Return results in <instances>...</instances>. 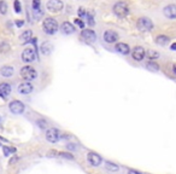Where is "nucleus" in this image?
Returning <instances> with one entry per match:
<instances>
[{"label":"nucleus","instance_id":"32","mask_svg":"<svg viewBox=\"0 0 176 174\" xmlns=\"http://www.w3.org/2000/svg\"><path fill=\"white\" fill-rule=\"evenodd\" d=\"M75 23L81 28V29H84V22L82 21V20H80V18H76L75 20Z\"/></svg>","mask_w":176,"mask_h":174},{"label":"nucleus","instance_id":"2","mask_svg":"<svg viewBox=\"0 0 176 174\" xmlns=\"http://www.w3.org/2000/svg\"><path fill=\"white\" fill-rule=\"evenodd\" d=\"M112 11L118 18H124V17H127L129 15L130 10H129V6H128V4L126 2H118V3H116L114 5Z\"/></svg>","mask_w":176,"mask_h":174},{"label":"nucleus","instance_id":"31","mask_svg":"<svg viewBox=\"0 0 176 174\" xmlns=\"http://www.w3.org/2000/svg\"><path fill=\"white\" fill-rule=\"evenodd\" d=\"M86 16H87V18H88V24H90L91 27H93L94 26V18H93V15H91V14H86Z\"/></svg>","mask_w":176,"mask_h":174},{"label":"nucleus","instance_id":"12","mask_svg":"<svg viewBox=\"0 0 176 174\" xmlns=\"http://www.w3.org/2000/svg\"><path fill=\"white\" fill-rule=\"evenodd\" d=\"M17 91H18V93H21V95H30V93L34 91V86H33L29 81H24V82H22V83L18 86Z\"/></svg>","mask_w":176,"mask_h":174},{"label":"nucleus","instance_id":"22","mask_svg":"<svg viewBox=\"0 0 176 174\" xmlns=\"http://www.w3.org/2000/svg\"><path fill=\"white\" fill-rule=\"evenodd\" d=\"M105 167L110 172H118L120 170V166L116 164L115 162H111V161H105Z\"/></svg>","mask_w":176,"mask_h":174},{"label":"nucleus","instance_id":"15","mask_svg":"<svg viewBox=\"0 0 176 174\" xmlns=\"http://www.w3.org/2000/svg\"><path fill=\"white\" fill-rule=\"evenodd\" d=\"M12 91V87L10 83L8 82H2L0 83V98H3V99H6L10 93Z\"/></svg>","mask_w":176,"mask_h":174},{"label":"nucleus","instance_id":"29","mask_svg":"<svg viewBox=\"0 0 176 174\" xmlns=\"http://www.w3.org/2000/svg\"><path fill=\"white\" fill-rule=\"evenodd\" d=\"M14 8H15V11L17 14H20L22 11V6H21V3L18 2V0H15V2H14Z\"/></svg>","mask_w":176,"mask_h":174},{"label":"nucleus","instance_id":"39","mask_svg":"<svg viewBox=\"0 0 176 174\" xmlns=\"http://www.w3.org/2000/svg\"><path fill=\"white\" fill-rule=\"evenodd\" d=\"M71 137L69 135V134H64V135H62V139H70Z\"/></svg>","mask_w":176,"mask_h":174},{"label":"nucleus","instance_id":"10","mask_svg":"<svg viewBox=\"0 0 176 174\" xmlns=\"http://www.w3.org/2000/svg\"><path fill=\"white\" fill-rule=\"evenodd\" d=\"M146 56V52H145V48L142 46H135L132 51V57L134 61L136 62H141Z\"/></svg>","mask_w":176,"mask_h":174},{"label":"nucleus","instance_id":"17","mask_svg":"<svg viewBox=\"0 0 176 174\" xmlns=\"http://www.w3.org/2000/svg\"><path fill=\"white\" fill-rule=\"evenodd\" d=\"M115 51L117 52V53H120V54H129V52H130V47H129V45L128 44H126V42H117L116 44V46H115Z\"/></svg>","mask_w":176,"mask_h":174},{"label":"nucleus","instance_id":"7","mask_svg":"<svg viewBox=\"0 0 176 174\" xmlns=\"http://www.w3.org/2000/svg\"><path fill=\"white\" fill-rule=\"evenodd\" d=\"M9 109H10V111H11L12 114H15V115H21V114L24 113V110H26V105H24L21 101L15 99V101L10 102V104H9Z\"/></svg>","mask_w":176,"mask_h":174},{"label":"nucleus","instance_id":"27","mask_svg":"<svg viewBox=\"0 0 176 174\" xmlns=\"http://www.w3.org/2000/svg\"><path fill=\"white\" fill-rule=\"evenodd\" d=\"M8 4L5 0H0V14L2 15H6L8 14Z\"/></svg>","mask_w":176,"mask_h":174},{"label":"nucleus","instance_id":"6","mask_svg":"<svg viewBox=\"0 0 176 174\" xmlns=\"http://www.w3.org/2000/svg\"><path fill=\"white\" fill-rule=\"evenodd\" d=\"M22 61L24 63H32L34 61H36L38 58V52L35 51V48H32V47H28L26 48L23 52H22Z\"/></svg>","mask_w":176,"mask_h":174},{"label":"nucleus","instance_id":"41","mask_svg":"<svg viewBox=\"0 0 176 174\" xmlns=\"http://www.w3.org/2000/svg\"><path fill=\"white\" fill-rule=\"evenodd\" d=\"M0 146H3V144H2V143H0Z\"/></svg>","mask_w":176,"mask_h":174},{"label":"nucleus","instance_id":"37","mask_svg":"<svg viewBox=\"0 0 176 174\" xmlns=\"http://www.w3.org/2000/svg\"><path fill=\"white\" fill-rule=\"evenodd\" d=\"M23 24H24V22H23V21H17V22H16V26H17V27H20V28H21Z\"/></svg>","mask_w":176,"mask_h":174},{"label":"nucleus","instance_id":"1","mask_svg":"<svg viewBox=\"0 0 176 174\" xmlns=\"http://www.w3.org/2000/svg\"><path fill=\"white\" fill-rule=\"evenodd\" d=\"M42 28H44V32L47 34V35H53L58 32L59 29V26H58V22L56 18L53 17H47L46 20H44L42 22Z\"/></svg>","mask_w":176,"mask_h":174},{"label":"nucleus","instance_id":"38","mask_svg":"<svg viewBox=\"0 0 176 174\" xmlns=\"http://www.w3.org/2000/svg\"><path fill=\"white\" fill-rule=\"evenodd\" d=\"M170 50H171V51H176V42L171 44V46H170Z\"/></svg>","mask_w":176,"mask_h":174},{"label":"nucleus","instance_id":"19","mask_svg":"<svg viewBox=\"0 0 176 174\" xmlns=\"http://www.w3.org/2000/svg\"><path fill=\"white\" fill-rule=\"evenodd\" d=\"M15 73V69L14 67L11 65H4L2 69H0V74H2L4 77H11Z\"/></svg>","mask_w":176,"mask_h":174},{"label":"nucleus","instance_id":"42","mask_svg":"<svg viewBox=\"0 0 176 174\" xmlns=\"http://www.w3.org/2000/svg\"><path fill=\"white\" fill-rule=\"evenodd\" d=\"M0 121H2V119H0Z\"/></svg>","mask_w":176,"mask_h":174},{"label":"nucleus","instance_id":"14","mask_svg":"<svg viewBox=\"0 0 176 174\" xmlns=\"http://www.w3.org/2000/svg\"><path fill=\"white\" fill-rule=\"evenodd\" d=\"M163 14L168 20H175L176 18V5L175 4L166 5L163 9Z\"/></svg>","mask_w":176,"mask_h":174},{"label":"nucleus","instance_id":"26","mask_svg":"<svg viewBox=\"0 0 176 174\" xmlns=\"http://www.w3.org/2000/svg\"><path fill=\"white\" fill-rule=\"evenodd\" d=\"M36 125H38V127H39L40 129H47V127H48L47 121L44 120V119H39V120H36Z\"/></svg>","mask_w":176,"mask_h":174},{"label":"nucleus","instance_id":"11","mask_svg":"<svg viewBox=\"0 0 176 174\" xmlns=\"http://www.w3.org/2000/svg\"><path fill=\"white\" fill-rule=\"evenodd\" d=\"M81 36L87 42H94L97 40V34L93 29H83L81 32Z\"/></svg>","mask_w":176,"mask_h":174},{"label":"nucleus","instance_id":"24","mask_svg":"<svg viewBox=\"0 0 176 174\" xmlns=\"http://www.w3.org/2000/svg\"><path fill=\"white\" fill-rule=\"evenodd\" d=\"M10 44L6 42V41H3V42H0V52L2 53H6L10 51Z\"/></svg>","mask_w":176,"mask_h":174},{"label":"nucleus","instance_id":"40","mask_svg":"<svg viewBox=\"0 0 176 174\" xmlns=\"http://www.w3.org/2000/svg\"><path fill=\"white\" fill-rule=\"evenodd\" d=\"M172 71H174V74L176 75V64H175V65L172 67Z\"/></svg>","mask_w":176,"mask_h":174},{"label":"nucleus","instance_id":"4","mask_svg":"<svg viewBox=\"0 0 176 174\" xmlns=\"http://www.w3.org/2000/svg\"><path fill=\"white\" fill-rule=\"evenodd\" d=\"M136 28L140 32H151L153 29V22L148 17H140L136 21Z\"/></svg>","mask_w":176,"mask_h":174},{"label":"nucleus","instance_id":"20","mask_svg":"<svg viewBox=\"0 0 176 174\" xmlns=\"http://www.w3.org/2000/svg\"><path fill=\"white\" fill-rule=\"evenodd\" d=\"M52 48H53V46H52V44H51L50 41L42 42V45H41V47H40L41 53H42L44 56H50L51 52H52Z\"/></svg>","mask_w":176,"mask_h":174},{"label":"nucleus","instance_id":"9","mask_svg":"<svg viewBox=\"0 0 176 174\" xmlns=\"http://www.w3.org/2000/svg\"><path fill=\"white\" fill-rule=\"evenodd\" d=\"M46 8L50 12H59L63 10L64 4L62 0H48L46 4Z\"/></svg>","mask_w":176,"mask_h":174},{"label":"nucleus","instance_id":"33","mask_svg":"<svg viewBox=\"0 0 176 174\" xmlns=\"http://www.w3.org/2000/svg\"><path fill=\"white\" fill-rule=\"evenodd\" d=\"M75 145H76V144H71V143H68V144H66V149H68V150H70V151H75V150L77 149V148H76Z\"/></svg>","mask_w":176,"mask_h":174},{"label":"nucleus","instance_id":"25","mask_svg":"<svg viewBox=\"0 0 176 174\" xmlns=\"http://www.w3.org/2000/svg\"><path fill=\"white\" fill-rule=\"evenodd\" d=\"M159 52H157V51H154V50H148V52H147V57L151 59V61H154V59H157V58H159Z\"/></svg>","mask_w":176,"mask_h":174},{"label":"nucleus","instance_id":"13","mask_svg":"<svg viewBox=\"0 0 176 174\" xmlns=\"http://www.w3.org/2000/svg\"><path fill=\"white\" fill-rule=\"evenodd\" d=\"M103 39H104V41L108 42V44H115V42L118 41L120 35H118L116 32H114V30H106V32L104 33Z\"/></svg>","mask_w":176,"mask_h":174},{"label":"nucleus","instance_id":"34","mask_svg":"<svg viewBox=\"0 0 176 174\" xmlns=\"http://www.w3.org/2000/svg\"><path fill=\"white\" fill-rule=\"evenodd\" d=\"M77 14H78V16L82 18V17H84L86 16V11H84V9H78V11H77Z\"/></svg>","mask_w":176,"mask_h":174},{"label":"nucleus","instance_id":"3","mask_svg":"<svg viewBox=\"0 0 176 174\" xmlns=\"http://www.w3.org/2000/svg\"><path fill=\"white\" fill-rule=\"evenodd\" d=\"M20 74H21V77L23 80H26V81H32V80H35L38 77V71L32 65H24V67H22Z\"/></svg>","mask_w":176,"mask_h":174},{"label":"nucleus","instance_id":"30","mask_svg":"<svg viewBox=\"0 0 176 174\" xmlns=\"http://www.w3.org/2000/svg\"><path fill=\"white\" fill-rule=\"evenodd\" d=\"M58 155L60 157H64V158H68V160H75V157L69 152H58Z\"/></svg>","mask_w":176,"mask_h":174},{"label":"nucleus","instance_id":"16","mask_svg":"<svg viewBox=\"0 0 176 174\" xmlns=\"http://www.w3.org/2000/svg\"><path fill=\"white\" fill-rule=\"evenodd\" d=\"M60 32L64 34V35H71V34H74L75 32H76V29H75V26L74 24H71L70 22H63L62 23V27H60Z\"/></svg>","mask_w":176,"mask_h":174},{"label":"nucleus","instance_id":"8","mask_svg":"<svg viewBox=\"0 0 176 174\" xmlns=\"http://www.w3.org/2000/svg\"><path fill=\"white\" fill-rule=\"evenodd\" d=\"M87 161L92 167H99L102 163H103V158L100 155H98L97 152H93V151H90L87 154Z\"/></svg>","mask_w":176,"mask_h":174},{"label":"nucleus","instance_id":"28","mask_svg":"<svg viewBox=\"0 0 176 174\" xmlns=\"http://www.w3.org/2000/svg\"><path fill=\"white\" fill-rule=\"evenodd\" d=\"M3 152L6 157H9L12 152H16V149L15 148H10V146H3Z\"/></svg>","mask_w":176,"mask_h":174},{"label":"nucleus","instance_id":"35","mask_svg":"<svg viewBox=\"0 0 176 174\" xmlns=\"http://www.w3.org/2000/svg\"><path fill=\"white\" fill-rule=\"evenodd\" d=\"M127 174H142V173L139 172V170H136V169H128Z\"/></svg>","mask_w":176,"mask_h":174},{"label":"nucleus","instance_id":"21","mask_svg":"<svg viewBox=\"0 0 176 174\" xmlns=\"http://www.w3.org/2000/svg\"><path fill=\"white\" fill-rule=\"evenodd\" d=\"M169 41H170V39H169V36H166V35H158V36L156 38V44H158V45H160V46H165Z\"/></svg>","mask_w":176,"mask_h":174},{"label":"nucleus","instance_id":"36","mask_svg":"<svg viewBox=\"0 0 176 174\" xmlns=\"http://www.w3.org/2000/svg\"><path fill=\"white\" fill-rule=\"evenodd\" d=\"M16 161H18V157H17V156H15V157H12V158L10 160V164H14Z\"/></svg>","mask_w":176,"mask_h":174},{"label":"nucleus","instance_id":"23","mask_svg":"<svg viewBox=\"0 0 176 174\" xmlns=\"http://www.w3.org/2000/svg\"><path fill=\"white\" fill-rule=\"evenodd\" d=\"M146 68L148 70H152V71H159V65L156 62H152V61L146 63Z\"/></svg>","mask_w":176,"mask_h":174},{"label":"nucleus","instance_id":"18","mask_svg":"<svg viewBox=\"0 0 176 174\" xmlns=\"http://www.w3.org/2000/svg\"><path fill=\"white\" fill-rule=\"evenodd\" d=\"M32 39H33V32H32V30H26V32H23V33L20 35V41H21V44H23V45L30 42Z\"/></svg>","mask_w":176,"mask_h":174},{"label":"nucleus","instance_id":"5","mask_svg":"<svg viewBox=\"0 0 176 174\" xmlns=\"http://www.w3.org/2000/svg\"><path fill=\"white\" fill-rule=\"evenodd\" d=\"M45 138L48 143H52V144H56L58 143L60 139H62V133L59 132V129H57L56 127H51L46 131V134H45Z\"/></svg>","mask_w":176,"mask_h":174}]
</instances>
